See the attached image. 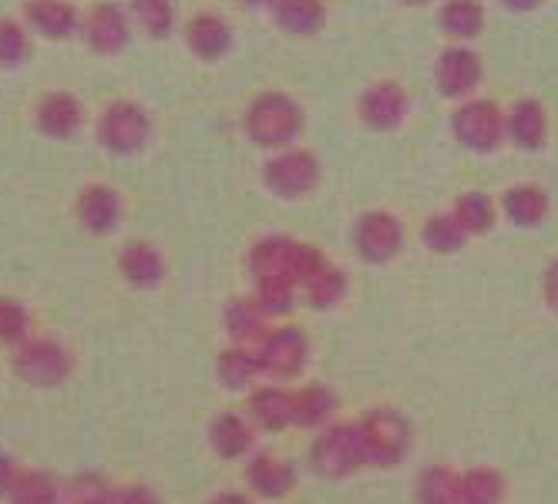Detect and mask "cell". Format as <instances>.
<instances>
[{
  "instance_id": "23",
  "label": "cell",
  "mask_w": 558,
  "mask_h": 504,
  "mask_svg": "<svg viewBox=\"0 0 558 504\" xmlns=\"http://www.w3.org/2000/svg\"><path fill=\"white\" fill-rule=\"evenodd\" d=\"M269 17L279 30H287L293 37H313L327 27V4L324 0H272Z\"/></svg>"
},
{
  "instance_id": "21",
  "label": "cell",
  "mask_w": 558,
  "mask_h": 504,
  "mask_svg": "<svg viewBox=\"0 0 558 504\" xmlns=\"http://www.w3.org/2000/svg\"><path fill=\"white\" fill-rule=\"evenodd\" d=\"M505 138L525 151H538L548 142V114L538 98H518L505 111Z\"/></svg>"
},
{
  "instance_id": "5",
  "label": "cell",
  "mask_w": 558,
  "mask_h": 504,
  "mask_svg": "<svg viewBox=\"0 0 558 504\" xmlns=\"http://www.w3.org/2000/svg\"><path fill=\"white\" fill-rule=\"evenodd\" d=\"M253 354L259 360V373H266L272 383H287L296 380L310 364V336L293 323H279L266 330Z\"/></svg>"
},
{
  "instance_id": "44",
  "label": "cell",
  "mask_w": 558,
  "mask_h": 504,
  "mask_svg": "<svg viewBox=\"0 0 558 504\" xmlns=\"http://www.w3.org/2000/svg\"><path fill=\"white\" fill-rule=\"evenodd\" d=\"M206 504H256V497L246 494V491H219Z\"/></svg>"
},
{
  "instance_id": "35",
  "label": "cell",
  "mask_w": 558,
  "mask_h": 504,
  "mask_svg": "<svg viewBox=\"0 0 558 504\" xmlns=\"http://www.w3.org/2000/svg\"><path fill=\"white\" fill-rule=\"evenodd\" d=\"M417 504H458V471L448 464H430L414 488Z\"/></svg>"
},
{
  "instance_id": "6",
  "label": "cell",
  "mask_w": 558,
  "mask_h": 504,
  "mask_svg": "<svg viewBox=\"0 0 558 504\" xmlns=\"http://www.w3.org/2000/svg\"><path fill=\"white\" fill-rule=\"evenodd\" d=\"M451 135L474 155H492L505 142V111L492 98H468L451 111Z\"/></svg>"
},
{
  "instance_id": "31",
  "label": "cell",
  "mask_w": 558,
  "mask_h": 504,
  "mask_svg": "<svg viewBox=\"0 0 558 504\" xmlns=\"http://www.w3.org/2000/svg\"><path fill=\"white\" fill-rule=\"evenodd\" d=\"M296 296H300V286L287 276H263L253 286V303L259 306V314L266 320L290 317L296 309Z\"/></svg>"
},
{
  "instance_id": "1",
  "label": "cell",
  "mask_w": 558,
  "mask_h": 504,
  "mask_svg": "<svg viewBox=\"0 0 558 504\" xmlns=\"http://www.w3.org/2000/svg\"><path fill=\"white\" fill-rule=\"evenodd\" d=\"M306 128L303 105L287 91H259L243 111V132L253 145L266 151L296 148V138Z\"/></svg>"
},
{
  "instance_id": "43",
  "label": "cell",
  "mask_w": 558,
  "mask_h": 504,
  "mask_svg": "<svg viewBox=\"0 0 558 504\" xmlns=\"http://www.w3.org/2000/svg\"><path fill=\"white\" fill-rule=\"evenodd\" d=\"M17 475H21L17 460H14L11 454H4V451H0V497H8V491L14 488Z\"/></svg>"
},
{
  "instance_id": "29",
  "label": "cell",
  "mask_w": 558,
  "mask_h": 504,
  "mask_svg": "<svg viewBox=\"0 0 558 504\" xmlns=\"http://www.w3.org/2000/svg\"><path fill=\"white\" fill-rule=\"evenodd\" d=\"M508 484L495 468H468L458 475V504H505Z\"/></svg>"
},
{
  "instance_id": "2",
  "label": "cell",
  "mask_w": 558,
  "mask_h": 504,
  "mask_svg": "<svg viewBox=\"0 0 558 504\" xmlns=\"http://www.w3.org/2000/svg\"><path fill=\"white\" fill-rule=\"evenodd\" d=\"M353 428H356V438H361L367 464H374V468H397V464H404L414 431H411V420L397 407H374L356 420Z\"/></svg>"
},
{
  "instance_id": "24",
  "label": "cell",
  "mask_w": 558,
  "mask_h": 504,
  "mask_svg": "<svg viewBox=\"0 0 558 504\" xmlns=\"http://www.w3.org/2000/svg\"><path fill=\"white\" fill-rule=\"evenodd\" d=\"M337 394L327 383H306L293 391V428L300 431H324L333 423Z\"/></svg>"
},
{
  "instance_id": "15",
  "label": "cell",
  "mask_w": 558,
  "mask_h": 504,
  "mask_svg": "<svg viewBox=\"0 0 558 504\" xmlns=\"http://www.w3.org/2000/svg\"><path fill=\"white\" fill-rule=\"evenodd\" d=\"M243 478H246V488L253 497H263V501H279L296 491L300 484V475L296 468L287 460V457H276L269 451H256L246 457V468H243Z\"/></svg>"
},
{
  "instance_id": "13",
  "label": "cell",
  "mask_w": 558,
  "mask_h": 504,
  "mask_svg": "<svg viewBox=\"0 0 558 504\" xmlns=\"http://www.w3.org/2000/svg\"><path fill=\"white\" fill-rule=\"evenodd\" d=\"M74 219L85 232H92V236H111V232L125 219V202L111 185L92 182V185H85L82 192H77Z\"/></svg>"
},
{
  "instance_id": "25",
  "label": "cell",
  "mask_w": 558,
  "mask_h": 504,
  "mask_svg": "<svg viewBox=\"0 0 558 504\" xmlns=\"http://www.w3.org/2000/svg\"><path fill=\"white\" fill-rule=\"evenodd\" d=\"M222 330L232 340V346H253L266 336L269 320L259 314V306L253 303V296H232L222 306Z\"/></svg>"
},
{
  "instance_id": "10",
  "label": "cell",
  "mask_w": 558,
  "mask_h": 504,
  "mask_svg": "<svg viewBox=\"0 0 558 504\" xmlns=\"http://www.w3.org/2000/svg\"><path fill=\"white\" fill-rule=\"evenodd\" d=\"M485 82V61L474 48L468 45H454L445 48L434 61V88L441 91V98L451 101H468L474 98V91Z\"/></svg>"
},
{
  "instance_id": "18",
  "label": "cell",
  "mask_w": 558,
  "mask_h": 504,
  "mask_svg": "<svg viewBox=\"0 0 558 504\" xmlns=\"http://www.w3.org/2000/svg\"><path fill=\"white\" fill-rule=\"evenodd\" d=\"M21 14L27 30L48 37V41H68L82 30V14L68 0H27Z\"/></svg>"
},
{
  "instance_id": "11",
  "label": "cell",
  "mask_w": 558,
  "mask_h": 504,
  "mask_svg": "<svg viewBox=\"0 0 558 504\" xmlns=\"http://www.w3.org/2000/svg\"><path fill=\"white\" fill-rule=\"evenodd\" d=\"M356 114L371 132H397L411 114V95L401 82H374L356 98Z\"/></svg>"
},
{
  "instance_id": "33",
  "label": "cell",
  "mask_w": 558,
  "mask_h": 504,
  "mask_svg": "<svg viewBox=\"0 0 558 504\" xmlns=\"http://www.w3.org/2000/svg\"><path fill=\"white\" fill-rule=\"evenodd\" d=\"M421 243L437 256H454L464 249L468 236L451 212H434V216H427V222L421 229Z\"/></svg>"
},
{
  "instance_id": "3",
  "label": "cell",
  "mask_w": 558,
  "mask_h": 504,
  "mask_svg": "<svg viewBox=\"0 0 558 504\" xmlns=\"http://www.w3.org/2000/svg\"><path fill=\"white\" fill-rule=\"evenodd\" d=\"M95 138L108 155L132 159L151 142V114L132 98L108 101L95 122Z\"/></svg>"
},
{
  "instance_id": "14",
  "label": "cell",
  "mask_w": 558,
  "mask_h": 504,
  "mask_svg": "<svg viewBox=\"0 0 558 504\" xmlns=\"http://www.w3.org/2000/svg\"><path fill=\"white\" fill-rule=\"evenodd\" d=\"M34 128L45 138L68 142L85 128V105L71 91H45L34 105Z\"/></svg>"
},
{
  "instance_id": "4",
  "label": "cell",
  "mask_w": 558,
  "mask_h": 504,
  "mask_svg": "<svg viewBox=\"0 0 558 504\" xmlns=\"http://www.w3.org/2000/svg\"><path fill=\"white\" fill-rule=\"evenodd\" d=\"M367 464L353 423H330L310 444V471L324 481H347Z\"/></svg>"
},
{
  "instance_id": "42",
  "label": "cell",
  "mask_w": 558,
  "mask_h": 504,
  "mask_svg": "<svg viewBox=\"0 0 558 504\" xmlns=\"http://www.w3.org/2000/svg\"><path fill=\"white\" fill-rule=\"evenodd\" d=\"M542 296H545V306L558 317V259L548 262L545 269V280H542Z\"/></svg>"
},
{
  "instance_id": "26",
  "label": "cell",
  "mask_w": 558,
  "mask_h": 504,
  "mask_svg": "<svg viewBox=\"0 0 558 504\" xmlns=\"http://www.w3.org/2000/svg\"><path fill=\"white\" fill-rule=\"evenodd\" d=\"M296 239L287 232H269V236L256 239L246 253V266L256 280L263 276H287L290 280V262H293Z\"/></svg>"
},
{
  "instance_id": "38",
  "label": "cell",
  "mask_w": 558,
  "mask_h": 504,
  "mask_svg": "<svg viewBox=\"0 0 558 504\" xmlns=\"http://www.w3.org/2000/svg\"><path fill=\"white\" fill-rule=\"evenodd\" d=\"M34 51L31 30L21 17H0V67H21Z\"/></svg>"
},
{
  "instance_id": "32",
  "label": "cell",
  "mask_w": 558,
  "mask_h": 504,
  "mask_svg": "<svg viewBox=\"0 0 558 504\" xmlns=\"http://www.w3.org/2000/svg\"><path fill=\"white\" fill-rule=\"evenodd\" d=\"M8 504H61V481L51 471H21L4 497Z\"/></svg>"
},
{
  "instance_id": "37",
  "label": "cell",
  "mask_w": 558,
  "mask_h": 504,
  "mask_svg": "<svg viewBox=\"0 0 558 504\" xmlns=\"http://www.w3.org/2000/svg\"><path fill=\"white\" fill-rule=\"evenodd\" d=\"M111 494L114 484L95 471H77L61 484V504H111Z\"/></svg>"
},
{
  "instance_id": "22",
  "label": "cell",
  "mask_w": 558,
  "mask_h": 504,
  "mask_svg": "<svg viewBox=\"0 0 558 504\" xmlns=\"http://www.w3.org/2000/svg\"><path fill=\"white\" fill-rule=\"evenodd\" d=\"M548 192L532 185V182H522V185H511L501 192V199H498V212L518 225V229H535L548 219Z\"/></svg>"
},
{
  "instance_id": "20",
  "label": "cell",
  "mask_w": 558,
  "mask_h": 504,
  "mask_svg": "<svg viewBox=\"0 0 558 504\" xmlns=\"http://www.w3.org/2000/svg\"><path fill=\"white\" fill-rule=\"evenodd\" d=\"M209 447L222 460H243L256 451V428L246 414L222 410L209 420Z\"/></svg>"
},
{
  "instance_id": "19",
  "label": "cell",
  "mask_w": 558,
  "mask_h": 504,
  "mask_svg": "<svg viewBox=\"0 0 558 504\" xmlns=\"http://www.w3.org/2000/svg\"><path fill=\"white\" fill-rule=\"evenodd\" d=\"M246 417L253 420L256 431H269V434L293 428V391H283L279 383L253 386L246 397Z\"/></svg>"
},
{
  "instance_id": "34",
  "label": "cell",
  "mask_w": 558,
  "mask_h": 504,
  "mask_svg": "<svg viewBox=\"0 0 558 504\" xmlns=\"http://www.w3.org/2000/svg\"><path fill=\"white\" fill-rule=\"evenodd\" d=\"M129 17L145 37H155V41H162L175 30V8L169 0H132Z\"/></svg>"
},
{
  "instance_id": "27",
  "label": "cell",
  "mask_w": 558,
  "mask_h": 504,
  "mask_svg": "<svg viewBox=\"0 0 558 504\" xmlns=\"http://www.w3.org/2000/svg\"><path fill=\"white\" fill-rule=\"evenodd\" d=\"M451 216L458 219V225L464 229L468 239L471 236H488V232L495 229V222H498V206H495V199L488 196V192L468 188L454 199Z\"/></svg>"
},
{
  "instance_id": "39",
  "label": "cell",
  "mask_w": 558,
  "mask_h": 504,
  "mask_svg": "<svg viewBox=\"0 0 558 504\" xmlns=\"http://www.w3.org/2000/svg\"><path fill=\"white\" fill-rule=\"evenodd\" d=\"M31 340V309L14 299V296H0V346H17Z\"/></svg>"
},
{
  "instance_id": "17",
  "label": "cell",
  "mask_w": 558,
  "mask_h": 504,
  "mask_svg": "<svg viewBox=\"0 0 558 504\" xmlns=\"http://www.w3.org/2000/svg\"><path fill=\"white\" fill-rule=\"evenodd\" d=\"M118 273H122V280L132 290H158L166 283L169 262L155 243L132 239L122 246V253H118Z\"/></svg>"
},
{
  "instance_id": "7",
  "label": "cell",
  "mask_w": 558,
  "mask_h": 504,
  "mask_svg": "<svg viewBox=\"0 0 558 504\" xmlns=\"http://www.w3.org/2000/svg\"><path fill=\"white\" fill-rule=\"evenodd\" d=\"M320 159L310 148H283L272 151L263 162V185L279 199H303L320 185Z\"/></svg>"
},
{
  "instance_id": "12",
  "label": "cell",
  "mask_w": 558,
  "mask_h": 504,
  "mask_svg": "<svg viewBox=\"0 0 558 504\" xmlns=\"http://www.w3.org/2000/svg\"><path fill=\"white\" fill-rule=\"evenodd\" d=\"M82 34H85V45L101 54H122L132 41V17L129 8L122 4H95L85 17H82Z\"/></svg>"
},
{
  "instance_id": "41",
  "label": "cell",
  "mask_w": 558,
  "mask_h": 504,
  "mask_svg": "<svg viewBox=\"0 0 558 504\" xmlns=\"http://www.w3.org/2000/svg\"><path fill=\"white\" fill-rule=\"evenodd\" d=\"M111 504H162V497L148 484H122V488H114Z\"/></svg>"
},
{
  "instance_id": "9",
  "label": "cell",
  "mask_w": 558,
  "mask_h": 504,
  "mask_svg": "<svg viewBox=\"0 0 558 504\" xmlns=\"http://www.w3.org/2000/svg\"><path fill=\"white\" fill-rule=\"evenodd\" d=\"M350 243L364 262L384 266L401 256V249H404V222L387 209L361 212L350 229Z\"/></svg>"
},
{
  "instance_id": "40",
  "label": "cell",
  "mask_w": 558,
  "mask_h": 504,
  "mask_svg": "<svg viewBox=\"0 0 558 504\" xmlns=\"http://www.w3.org/2000/svg\"><path fill=\"white\" fill-rule=\"evenodd\" d=\"M330 266L327 253L320 246H313V243H300L296 239V249H293V262H290V280L296 286H306L310 280H316L324 273V269Z\"/></svg>"
},
{
  "instance_id": "30",
  "label": "cell",
  "mask_w": 558,
  "mask_h": 504,
  "mask_svg": "<svg viewBox=\"0 0 558 504\" xmlns=\"http://www.w3.org/2000/svg\"><path fill=\"white\" fill-rule=\"evenodd\" d=\"M437 24L448 37L468 45L485 30V4H477V0H448L437 11Z\"/></svg>"
},
{
  "instance_id": "28",
  "label": "cell",
  "mask_w": 558,
  "mask_h": 504,
  "mask_svg": "<svg viewBox=\"0 0 558 504\" xmlns=\"http://www.w3.org/2000/svg\"><path fill=\"white\" fill-rule=\"evenodd\" d=\"M259 377V360L250 346H226L216 354V380L226 391H253V380Z\"/></svg>"
},
{
  "instance_id": "16",
  "label": "cell",
  "mask_w": 558,
  "mask_h": 504,
  "mask_svg": "<svg viewBox=\"0 0 558 504\" xmlns=\"http://www.w3.org/2000/svg\"><path fill=\"white\" fill-rule=\"evenodd\" d=\"M182 37H185V48L192 58L198 61H219L232 51V24L219 14V11H198L185 21L182 27Z\"/></svg>"
},
{
  "instance_id": "36",
  "label": "cell",
  "mask_w": 558,
  "mask_h": 504,
  "mask_svg": "<svg viewBox=\"0 0 558 504\" xmlns=\"http://www.w3.org/2000/svg\"><path fill=\"white\" fill-rule=\"evenodd\" d=\"M347 290H350L347 273H343L340 266L330 262L320 276L310 280V283L303 286V296H306V303H310L313 309H337V306L347 299Z\"/></svg>"
},
{
  "instance_id": "8",
  "label": "cell",
  "mask_w": 558,
  "mask_h": 504,
  "mask_svg": "<svg viewBox=\"0 0 558 504\" xmlns=\"http://www.w3.org/2000/svg\"><path fill=\"white\" fill-rule=\"evenodd\" d=\"M14 373L27 383V386H41V391H48V386H58L71 377V354L64 351V343H58L54 336H31L24 340L14 357Z\"/></svg>"
}]
</instances>
